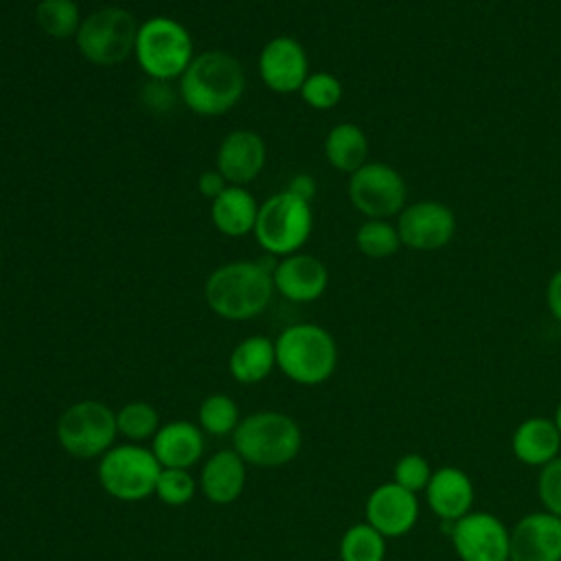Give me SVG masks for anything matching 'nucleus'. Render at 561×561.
Segmentation results:
<instances>
[{
	"mask_svg": "<svg viewBox=\"0 0 561 561\" xmlns=\"http://www.w3.org/2000/svg\"><path fill=\"white\" fill-rule=\"evenodd\" d=\"M552 419H554V423H557V427H559V432H561V401H559V405H557Z\"/></svg>",
	"mask_w": 561,
	"mask_h": 561,
	"instance_id": "nucleus-37",
	"label": "nucleus"
},
{
	"mask_svg": "<svg viewBox=\"0 0 561 561\" xmlns=\"http://www.w3.org/2000/svg\"><path fill=\"white\" fill-rule=\"evenodd\" d=\"M195 489H197V484H195L193 476L188 473V469L162 467L153 495H158V500L169 506H182V504L191 502V497L195 495Z\"/></svg>",
	"mask_w": 561,
	"mask_h": 561,
	"instance_id": "nucleus-31",
	"label": "nucleus"
},
{
	"mask_svg": "<svg viewBox=\"0 0 561 561\" xmlns=\"http://www.w3.org/2000/svg\"><path fill=\"white\" fill-rule=\"evenodd\" d=\"M274 348L280 373L302 386L327 381L337 366L335 340L320 324L300 322L283 329L274 340Z\"/></svg>",
	"mask_w": 561,
	"mask_h": 561,
	"instance_id": "nucleus-3",
	"label": "nucleus"
},
{
	"mask_svg": "<svg viewBox=\"0 0 561 561\" xmlns=\"http://www.w3.org/2000/svg\"><path fill=\"white\" fill-rule=\"evenodd\" d=\"M272 270L254 261L226 263L210 272L204 298L213 313L226 320H250L272 300Z\"/></svg>",
	"mask_w": 561,
	"mask_h": 561,
	"instance_id": "nucleus-2",
	"label": "nucleus"
},
{
	"mask_svg": "<svg viewBox=\"0 0 561 561\" xmlns=\"http://www.w3.org/2000/svg\"><path fill=\"white\" fill-rule=\"evenodd\" d=\"M355 243L359 252L368 259H388L399 250L401 239L397 226H392L390 221L368 219L357 228Z\"/></svg>",
	"mask_w": 561,
	"mask_h": 561,
	"instance_id": "nucleus-28",
	"label": "nucleus"
},
{
	"mask_svg": "<svg viewBox=\"0 0 561 561\" xmlns=\"http://www.w3.org/2000/svg\"><path fill=\"white\" fill-rule=\"evenodd\" d=\"M324 156L333 169L355 173L366 164L368 138L355 123H337L324 138Z\"/></svg>",
	"mask_w": 561,
	"mask_h": 561,
	"instance_id": "nucleus-24",
	"label": "nucleus"
},
{
	"mask_svg": "<svg viewBox=\"0 0 561 561\" xmlns=\"http://www.w3.org/2000/svg\"><path fill=\"white\" fill-rule=\"evenodd\" d=\"M508 561H561V517L535 511L511 528Z\"/></svg>",
	"mask_w": 561,
	"mask_h": 561,
	"instance_id": "nucleus-15",
	"label": "nucleus"
},
{
	"mask_svg": "<svg viewBox=\"0 0 561 561\" xmlns=\"http://www.w3.org/2000/svg\"><path fill=\"white\" fill-rule=\"evenodd\" d=\"M311 228L313 215L309 202L285 188L259 206L254 237L265 252L287 256L307 243Z\"/></svg>",
	"mask_w": 561,
	"mask_h": 561,
	"instance_id": "nucleus-8",
	"label": "nucleus"
},
{
	"mask_svg": "<svg viewBox=\"0 0 561 561\" xmlns=\"http://www.w3.org/2000/svg\"><path fill=\"white\" fill-rule=\"evenodd\" d=\"M274 289L291 302H311L320 298L329 285L327 265L313 256L294 252L283 256L272 270Z\"/></svg>",
	"mask_w": 561,
	"mask_h": 561,
	"instance_id": "nucleus-16",
	"label": "nucleus"
},
{
	"mask_svg": "<svg viewBox=\"0 0 561 561\" xmlns=\"http://www.w3.org/2000/svg\"><path fill=\"white\" fill-rule=\"evenodd\" d=\"M245 90V72L226 50L195 55L180 77V94L186 107L199 116H221L232 110Z\"/></svg>",
	"mask_w": 561,
	"mask_h": 561,
	"instance_id": "nucleus-1",
	"label": "nucleus"
},
{
	"mask_svg": "<svg viewBox=\"0 0 561 561\" xmlns=\"http://www.w3.org/2000/svg\"><path fill=\"white\" fill-rule=\"evenodd\" d=\"M537 495L543 511L561 517V456L539 467Z\"/></svg>",
	"mask_w": 561,
	"mask_h": 561,
	"instance_id": "nucleus-33",
	"label": "nucleus"
},
{
	"mask_svg": "<svg viewBox=\"0 0 561 561\" xmlns=\"http://www.w3.org/2000/svg\"><path fill=\"white\" fill-rule=\"evenodd\" d=\"M274 366L276 348L267 335H250L241 340L228 357V370L239 383H259Z\"/></svg>",
	"mask_w": 561,
	"mask_h": 561,
	"instance_id": "nucleus-23",
	"label": "nucleus"
},
{
	"mask_svg": "<svg viewBox=\"0 0 561 561\" xmlns=\"http://www.w3.org/2000/svg\"><path fill=\"white\" fill-rule=\"evenodd\" d=\"M245 484V460L234 449L215 451L202 467V493L215 504L234 502Z\"/></svg>",
	"mask_w": 561,
	"mask_h": 561,
	"instance_id": "nucleus-21",
	"label": "nucleus"
},
{
	"mask_svg": "<svg viewBox=\"0 0 561 561\" xmlns=\"http://www.w3.org/2000/svg\"><path fill=\"white\" fill-rule=\"evenodd\" d=\"M546 300H548V309L554 316V320L561 322V270H557L552 274V278L548 280Z\"/></svg>",
	"mask_w": 561,
	"mask_h": 561,
	"instance_id": "nucleus-35",
	"label": "nucleus"
},
{
	"mask_svg": "<svg viewBox=\"0 0 561 561\" xmlns=\"http://www.w3.org/2000/svg\"><path fill=\"white\" fill-rule=\"evenodd\" d=\"M287 191L294 193L296 197L305 199V202H311V197L316 195V180L307 173H300V175H294L287 184Z\"/></svg>",
	"mask_w": 561,
	"mask_h": 561,
	"instance_id": "nucleus-36",
	"label": "nucleus"
},
{
	"mask_svg": "<svg viewBox=\"0 0 561 561\" xmlns=\"http://www.w3.org/2000/svg\"><path fill=\"white\" fill-rule=\"evenodd\" d=\"M230 184L226 182V178L217 171V169H210V171H204L199 178H197V191L208 197L210 202L221 195Z\"/></svg>",
	"mask_w": 561,
	"mask_h": 561,
	"instance_id": "nucleus-34",
	"label": "nucleus"
},
{
	"mask_svg": "<svg viewBox=\"0 0 561 561\" xmlns=\"http://www.w3.org/2000/svg\"><path fill=\"white\" fill-rule=\"evenodd\" d=\"M513 456L528 467H543L561 451V432L552 416H528L511 436Z\"/></svg>",
	"mask_w": 561,
	"mask_h": 561,
	"instance_id": "nucleus-19",
	"label": "nucleus"
},
{
	"mask_svg": "<svg viewBox=\"0 0 561 561\" xmlns=\"http://www.w3.org/2000/svg\"><path fill=\"white\" fill-rule=\"evenodd\" d=\"M259 204L254 195L243 186H228L210 202L213 226L226 237H245L254 232Z\"/></svg>",
	"mask_w": 561,
	"mask_h": 561,
	"instance_id": "nucleus-22",
	"label": "nucleus"
},
{
	"mask_svg": "<svg viewBox=\"0 0 561 561\" xmlns=\"http://www.w3.org/2000/svg\"><path fill=\"white\" fill-rule=\"evenodd\" d=\"M302 445L298 423L283 412H254L239 421L232 432L234 451L256 467H280L294 460Z\"/></svg>",
	"mask_w": 561,
	"mask_h": 561,
	"instance_id": "nucleus-4",
	"label": "nucleus"
},
{
	"mask_svg": "<svg viewBox=\"0 0 561 561\" xmlns=\"http://www.w3.org/2000/svg\"><path fill=\"white\" fill-rule=\"evenodd\" d=\"M397 230L401 243L412 250H438L451 241L456 217L445 204L423 199L405 206L397 215Z\"/></svg>",
	"mask_w": 561,
	"mask_h": 561,
	"instance_id": "nucleus-12",
	"label": "nucleus"
},
{
	"mask_svg": "<svg viewBox=\"0 0 561 561\" xmlns=\"http://www.w3.org/2000/svg\"><path fill=\"white\" fill-rule=\"evenodd\" d=\"M342 561H383L386 559V537L375 530L368 522L353 524L344 530L340 539Z\"/></svg>",
	"mask_w": 561,
	"mask_h": 561,
	"instance_id": "nucleus-25",
	"label": "nucleus"
},
{
	"mask_svg": "<svg viewBox=\"0 0 561 561\" xmlns=\"http://www.w3.org/2000/svg\"><path fill=\"white\" fill-rule=\"evenodd\" d=\"M298 92L309 107L331 110L342 99V83L331 72H311Z\"/></svg>",
	"mask_w": 561,
	"mask_h": 561,
	"instance_id": "nucleus-30",
	"label": "nucleus"
},
{
	"mask_svg": "<svg viewBox=\"0 0 561 561\" xmlns=\"http://www.w3.org/2000/svg\"><path fill=\"white\" fill-rule=\"evenodd\" d=\"M432 465L427 462L425 456L421 454H403L399 456V460L394 462L392 469V482L401 484L403 489L412 491V493H423L430 478H432Z\"/></svg>",
	"mask_w": 561,
	"mask_h": 561,
	"instance_id": "nucleus-32",
	"label": "nucleus"
},
{
	"mask_svg": "<svg viewBox=\"0 0 561 561\" xmlns=\"http://www.w3.org/2000/svg\"><path fill=\"white\" fill-rule=\"evenodd\" d=\"M259 75L272 92H298L309 77V59L302 44L289 35L270 39L259 55Z\"/></svg>",
	"mask_w": 561,
	"mask_h": 561,
	"instance_id": "nucleus-13",
	"label": "nucleus"
},
{
	"mask_svg": "<svg viewBox=\"0 0 561 561\" xmlns=\"http://www.w3.org/2000/svg\"><path fill=\"white\" fill-rule=\"evenodd\" d=\"M151 451L162 467L188 469L202 458V427L188 421H169L151 438Z\"/></svg>",
	"mask_w": 561,
	"mask_h": 561,
	"instance_id": "nucleus-20",
	"label": "nucleus"
},
{
	"mask_svg": "<svg viewBox=\"0 0 561 561\" xmlns=\"http://www.w3.org/2000/svg\"><path fill=\"white\" fill-rule=\"evenodd\" d=\"M136 61L156 81L180 79L193 61V39L186 26L173 18H151L138 26Z\"/></svg>",
	"mask_w": 561,
	"mask_h": 561,
	"instance_id": "nucleus-5",
	"label": "nucleus"
},
{
	"mask_svg": "<svg viewBox=\"0 0 561 561\" xmlns=\"http://www.w3.org/2000/svg\"><path fill=\"white\" fill-rule=\"evenodd\" d=\"M423 493L430 511L443 522L454 524L473 511V502H476L473 482L458 467L445 465L434 469Z\"/></svg>",
	"mask_w": 561,
	"mask_h": 561,
	"instance_id": "nucleus-18",
	"label": "nucleus"
},
{
	"mask_svg": "<svg viewBox=\"0 0 561 561\" xmlns=\"http://www.w3.org/2000/svg\"><path fill=\"white\" fill-rule=\"evenodd\" d=\"M449 535L460 561H508L511 530L493 513L471 511L451 524Z\"/></svg>",
	"mask_w": 561,
	"mask_h": 561,
	"instance_id": "nucleus-11",
	"label": "nucleus"
},
{
	"mask_svg": "<svg viewBox=\"0 0 561 561\" xmlns=\"http://www.w3.org/2000/svg\"><path fill=\"white\" fill-rule=\"evenodd\" d=\"M138 26L127 9L101 7L81 20L77 48L94 66H118L134 53Z\"/></svg>",
	"mask_w": 561,
	"mask_h": 561,
	"instance_id": "nucleus-6",
	"label": "nucleus"
},
{
	"mask_svg": "<svg viewBox=\"0 0 561 561\" xmlns=\"http://www.w3.org/2000/svg\"><path fill=\"white\" fill-rule=\"evenodd\" d=\"M419 513V495L392 480L375 486L366 500V522L386 539L408 535Z\"/></svg>",
	"mask_w": 561,
	"mask_h": 561,
	"instance_id": "nucleus-14",
	"label": "nucleus"
},
{
	"mask_svg": "<svg viewBox=\"0 0 561 561\" xmlns=\"http://www.w3.org/2000/svg\"><path fill=\"white\" fill-rule=\"evenodd\" d=\"M265 142L252 129L230 131L217 149L215 169L232 186H243L252 182L265 167Z\"/></svg>",
	"mask_w": 561,
	"mask_h": 561,
	"instance_id": "nucleus-17",
	"label": "nucleus"
},
{
	"mask_svg": "<svg viewBox=\"0 0 561 561\" xmlns=\"http://www.w3.org/2000/svg\"><path fill=\"white\" fill-rule=\"evenodd\" d=\"M405 182L401 173L383 162H366L348 180L351 204L368 219H388L405 208Z\"/></svg>",
	"mask_w": 561,
	"mask_h": 561,
	"instance_id": "nucleus-10",
	"label": "nucleus"
},
{
	"mask_svg": "<svg viewBox=\"0 0 561 561\" xmlns=\"http://www.w3.org/2000/svg\"><path fill=\"white\" fill-rule=\"evenodd\" d=\"M197 421L202 432L210 434V436H226L232 434L234 427L239 425V408L232 401V397L228 394H210L202 401L199 410H197Z\"/></svg>",
	"mask_w": 561,
	"mask_h": 561,
	"instance_id": "nucleus-29",
	"label": "nucleus"
},
{
	"mask_svg": "<svg viewBox=\"0 0 561 561\" xmlns=\"http://www.w3.org/2000/svg\"><path fill=\"white\" fill-rule=\"evenodd\" d=\"M116 427L129 443H142L156 436L160 430V416L151 403L131 401L116 412Z\"/></svg>",
	"mask_w": 561,
	"mask_h": 561,
	"instance_id": "nucleus-27",
	"label": "nucleus"
},
{
	"mask_svg": "<svg viewBox=\"0 0 561 561\" xmlns=\"http://www.w3.org/2000/svg\"><path fill=\"white\" fill-rule=\"evenodd\" d=\"M118 436L116 412L103 401L83 399L68 405L57 421V440L75 458H101Z\"/></svg>",
	"mask_w": 561,
	"mask_h": 561,
	"instance_id": "nucleus-9",
	"label": "nucleus"
},
{
	"mask_svg": "<svg viewBox=\"0 0 561 561\" xmlns=\"http://www.w3.org/2000/svg\"><path fill=\"white\" fill-rule=\"evenodd\" d=\"M162 465L151 449L138 443L114 445L99 458V482L103 491L121 502H138L156 493Z\"/></svg>",
	"mask_w": 561,
	"mask_h": 561,
	"instance_id": "nucleus-7",
	"label": "nucleus"
},
{
	"mask_svg": "<svg viewBox=\"0 0 561 561\" xmlns=\"http://www.w3.org/2000/svg\"><path fill=\"white\" fill-rule=\"evenodd\" d=\"M81 20L83 18L75 0H39L35 9L37 26L55 39H66L77 35Z\"/></svg>",
	"mask_w": 561,
	"mask_h": 561,
	"instance_id": "nucleus-26",
	"label": "nucleus"
}]
</instances>
